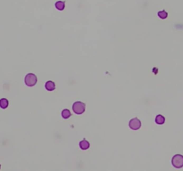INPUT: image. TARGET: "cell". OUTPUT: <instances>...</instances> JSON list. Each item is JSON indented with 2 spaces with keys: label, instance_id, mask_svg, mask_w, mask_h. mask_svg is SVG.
<instances>
[{
  "label": "cell",
  "instance_id": "1",
  "mask_svg": "<svg viewBox=\"0 0 183 171\" xmlns=\"http://www.w3.org/2000/svg\"><path fill=\"white\" fill-rule=\"evenodd\" d=\"M86 105L81 102H76L72 105V111L76 114H82L85 111Z\"/></svg>",
  "mask_w": 183,
  "mask_h": 171
},
{
  "label": "cell",
  "instance_id": "2",
  "mask_svg": "<svg viewBox=\"0 0 183 171\" xmlns=\"http://www.w3.org/2000/svg\"><path fill=\"white\" fill-rule=\"evenodd\" d=\"M37 77L36 75L32 74V73H29L26 75V77H25L24 79V81H25V84H26V86H33L36 85L37 83Z\"/></svg>",
  "mask_w": 183,
  "mask_h": 171
},
{
  "label": "cell",
  "instance_id": "3",
  "mask_svg": "<svg viewBox=\"0 0 183 171\" xmlns=\"http://www.w3.org/2000/svg\"><path fill=\"white\" fill-rule=\"evenodd\" d=\"M172 163L173 165V167L177 168H180L183 167V156L180 155V154H176V155L173 156L172 160Z\"/></svg>",
  "mask_w": 183,
  "mask_h": 171
},
{
  "label": "cell",
  "instance_id": "4",
  "mask_svg": "<svg viewBox=\"0 0 183 171\" xmlns=\"http://www.w3.org/2000/svg\"><path fill=\"white\" fill-rule=\"evenodd\" d=\"M129 126H130V128L131 129L138 130V129H139L140 126H141V122H140V120L138 119L134 118V119H130V123H129Z\"/></svg>",
  "mask_w": 183,
  "mask_h": 171
},
{
  "label": "cell",
  "instance_id": "5",
  "mask_svg": "<svg viewBox=\"0 0 183 171\" xmlns=\"http://www.w3.org/2000/svg\"><path fill=\"white\" fill-rule=\"evenodd\" d=\"M90 143H88L87 140H82V141L79 142V147H81V150H88V148H90Z\"/></svg>",
  "mask_w": 183,
  "mask_h": 171
},
{
  "label": "cell",
  "instance_id": "6",
  "mask_svg": "<svg viewBox=\"0 0 183 171\" xmlns=\"http://www.w3.org/2000/svg\"><path fill=\"white\" fill-rule=\"evenodd\" d=\"M46 89L48 91H53L55 89V84L53 81H48L46 83Z\"/></svg>",
  "mask_w": 183,
  "mask_h": 171
},
{
  "label": "cell",
  "instance_id": "7",
  "mask_svg": "<svg viewBox=\"0 0 183 171\" xmlns=\"http://www.w3.org/2000/svg\"><path fill=\"white\" fill-rule=\"evenodd\" d=\"M8 100L6 99V98H2V99H0V107H1L2 109H6L8 107Z\"/></svg>",
  "mask_w": 183,
  "mask_h": 171
},
{
  "label": "cell",
  "instance_id": "8",
  "mask_svg": "<svg viewBox=\"0 0 183 171\" xmlns=\"http://www.w3.org/2000/svg\"><path fill=\"white\" fill-rule=\"evenodd\" d=\"M165 122V118L163 115H157L156 118V123L158 125H163Z\"/></svg>",
  "mask_w": 183,
  "mask_h": 171
},
{
  "label": "cell",
  "instance_id": "9",
  "mask_svg": "<svg viewBox=\"0 0 183 171\" xmlns=\"http://www.w3.org/2000/svg\"><path fill=\"white\" fill-rule=\"evenodd\" d=\"M55 7H56V9H58V10L63 11L65 8L64 2H63V1H57L55 3Z\"/></svg>",
  "mask_w": 183,
  "mask_h": 171
},
{
  "label": "cell",
  "instance_id": "10",
  "mask_svg": "<svg viewBox=\"0 0 183 171\" xmlns=\"http://www.w3.org/2000/svg\"><path fill=\"white\" fill-rule=\"evenodd\" d=\"M62 117L64 119H69L70 117H71V111L67 109L64 110V111H62Z\"/></svg>",
  "mask_w": 183,
  "mask_h": 171
},
{
  "label": "cell",
  "instance_id": "11",
  "mask_svg": "<svg viewBox=\"0 0 183 171\" xmlns=\"http://www.w3.org/2000/svg\"><path fill=\"white\" fill-rule=\"evenodd\" d=\"M157 14H158V16L161 19H166V18H167V16H168L167 12H165V11H160V12H158V13H157Z\"/></svg>",
  "mask_w": 183,
  "mask_h": 171
},
{
  "label": "cell",
  "instance_id": "12",
  "mask_svg": "<svg viewBox=\"0 0 183 171\" xmlns=\"http://www.w3.org/2000/svg\"><path fill=\"white\" fill-rule=\"evenodd\" d=\"M0 168H1V166H0Z\"/></svg>",
  "mask_w": 183,
  "mask_h": 171
}]
</instances>
